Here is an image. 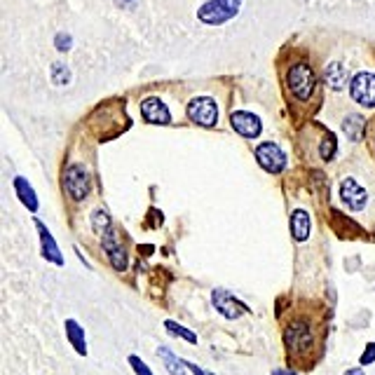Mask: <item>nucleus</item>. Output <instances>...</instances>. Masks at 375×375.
Instances as JSON below:
<instances>
[{
	"mask_svg": "<svg viewBox=\"0 0 375 375\" xmlns=\"http://www.w3.org/2000/svg\"><path fill=\"white\" fill-rule=\"evenodd\" d=\"M343 132L347 134V139H350V141H359L361 136H364V118H361V115L345 118Z\"/></svg>",
	"mask_w": 375,
	"mask_h": 375,
	"instance_id": "6ab92c4d",
	"label": "nucleus"
},
{
	"mask_svg": "<svg viewBox=\"0 0 375 375\" xmlns=\"http://www.w3.org/2000/svg\"><path fill=\"white\" fill-rule=\"evenodd\" d=\"M242 8V0H209L206 5H202L197 12L199 22L209 24V26H218L234 19V15Z\"/></svg>",
	"mask_w": 375,
	"mask_h": 375,
	"instance_id": "7ed1b4c3",
	"label": "nucleus"
},
{
	"mask_svg": "<svg viewBox=\"0 0 375 375\" xmlns=\"http://www.w3.org/2000/svg\"><path fill=\"white\" fill-rule=\"evenodd\" d=\"M129 366L134 368V371H136V375H153L150 368L146 366L143 361H141V359L136 357V354H132V357H129Z\"/></svg>",
	"mask_w": 375,
	"mask_h": 375,
	"instance_id": "b1692460",
	"label": "nucleus"
},
{
	"mask_svg": "<svg viewBox=\"0 0 375 375\" xmlns=\"http://www.w3.org/2000/svg\"><path fill=\"white\" fill-rule=\"evenodd\" d=\"M340 199H343V204L347 209L361 211V209H366V204H368V192L357 178H345L343 183H340Z\"/></svg>",
	"mask_w": 375,
	"mask_h": 375,
	"instance_id": "6e6552de",
	"label": "nucleus"
},
{
	"mask_svg": "<svg viewBox=\"0 0 375 375\" xmlns=\"http://www.w3.org/2000/svg\"><path fill=\"white\" fill-rule=\"evenodd\" d=\"M164 328H167L169 333H174L176 338H181V340H188V343H192V345L197 343V336H195V333L188 331V328H183L181 324H176V321H169V319H167V321H164Z\"/></svg>",
	"mask_w": 375,
	"mask_h": 375,
	"instance_id": "4be33fe9",
	"label": "nucleus"
},
{
	"mask_svg": "<svg viewBox=\"0 0 375 375\" xmlns=\"http://www.w3.org/2000/svg\"><path fill=\"white\" fill-rule=\"evenodd\" d=\"M188 115L199 127H213L218 120V108L209 97H197L188 104Z\"/></svg>",
	"mask_w": 375,
	"mask_h": 375,
	"instance_id": "39448f33",
	"label": "nucleus"
},
{
	"mask_svg": "<svg viewBox=\"0 0 375 375\" xmlns=\"http://www.w3.org/2000/svg\"><path fill=\"white\" fill-rule=\"evenodd\" d=\"M64 190L73 202H83L92 192V176L85 167L73 164L64 171Z\"/></svg>",
	"mask_w": 375,
	"mask_h": 375,
	"instance_id": "20e7f679",
	"label": "nucleus"
},
{
	"mask_svg": "<svg viewBox=\"0 0 375 375\" xmlns=\"http://www.w3.org/2000/svg\"><path fill=\"white\" fill-rule=\"evenodd\" d=\"M373 153H375V139H373Z\"/></svg>",
	"mask_w": 375,
	"mask_h": 375,
	"instance_id": "c756f323",
	"label": "nucleus"
},
{
	"mask_svg": "<svg viewBox=\"0 0 375 375\" xmlns=\"http://www.w3.org/2000/svg\"><path fill=\"white\" fill-rule=\"evenodd\" d=\"M66 336H69V343L76 347V352L80 354V357H85V354H87L85 333H83V326H80L76 319L66 321Z\"/></svg>",
	"mask_w": 375,
	"mask_h": 375,
	"instance_id": "dca6fc26",
	"label": "nucleus"
},
{
	"mask_svg": "<svg viewBox=\"0 0 375 375\" xmlns=\"http://www.w3.org/2000/svg\"><path fill=\"white\" fill-rule=\"evenodd\" d=\"M272 375H298V373H293V371H281V368H277Z\"/></svg>",
	"mask_w": 375,
	"mask_h": 375,
	"instance_id": "c85d7f7f",
	"label": "nucleus"
},
{
	"mask_svg": "<svg viewBox=\"0 0 375 375\" xmlns=\"http://www.w3.org/2000/svg\"><path fill=\"white\" fill-rule=\"evenodd\" d=\"M336 150H338V141L336 136H333V132H324V141H321V146H319V155L321 160H333V155H336Z\"/></svg>",
	"mask_w": 375,
	"mask_h": 375,
	"instance_id": "412c9836",
	"label": "nucleus"
},
{
	"mask_svg": "<svg viewBox=\"0 0 375 375\" xmlns=\"http://www.w3.org/2000/svg\"><path fill=\"white\" fill-rule=\"evenodd\" d=\"M256 160H258V164L263 167L265 171H270V174H279L286 167L284 150H281L277 143H272V141L258 146V148H256Z\"/></svg>",
	"mask_w": 375,
	"mask_h": 375,
	"instance_id": "0eeeda50",
	"label": "nucleus"
},
{
	"mask_svg": "<svg viewBox=\"0 0 375 375\" xmlns=\"http://www.w3.org/2000/svg\"><path fill=\"white\" fill-rule=\"evenodd\" d=\"M52 73H55V83H59V85H66L71 80V71L66 69L64 64H55V66H52Z\"/></svg>",
	"mask_w": 375,
	"mask_h": 375,
	"instance_id": "5701e85b",
	"label": "nucleus"
},
{
	"mask_svg": "<svg viewBox=\"0 0 375 375\" xmlns=\"http://www.w3.org/2000/svg\"><path fill=\"white\" fill-rule=\"evenodd\" d=\"M352 99L366 108H373L375 106V76L373 73H357L350 83Z\"/></svg>",
	"mask_w": 375,
	"mask_h": 375,
	"instance_id": "423d86ee",
	"label": "nucleus"
},
{
	"mask_svg": "<svg viewBox=\"0 0 375 375\" xmlns=\"http://www.w3.org/2000/svg\"><path fill=\"white\" fill-rule=\"evenodd\" d=\"M36 225H38V234H40V253H43V258L50 260L52 265L62 267L64 265V256H62V251H59L55 237L50 234V230L45 227L43 220H36Z\"/></svg>",
	"mask_w": 375,
	"mask_h": 375,
	"instance_id": "9b49d317",
	"label": "nucleus"
},
{
	"mask_svg": "<svg viewBox=\"0 0 375 375\" xmlns=\"http://www.w3.org/2000/svg\"><path fill=\"white\" fill-rule=\"evenodd\" d=\"M157 354H160V359H162L164 368L169 371V375H185V364L169 350V347H160Z\"/></svg>",
	"mask_w": 375,
	"mask_h": 375,
	"instance_id": "f3484780",
	"label": "nucleus"
},
{
	"mask_svg": "<svg viewBox=\"0 0 375 375\" xmlns=\"http://www.w3.org/2000/svg\"><path fill=\"white\" fill-rule=\"evenodd\" d=\"M230 122L234 127V132L242 134L246 139H256L260 132H263V122H260L258 115L253 113H246V111H239V113H232Z\"/></svg>",
	"mask_w": 375,
	"mask_h": 375,
	"instance_id": "9d476101",
	"label": "nucleus"
},
{
	"mask_svg": "<svg viewBox=\"0 0 375 375\" xmlns=\"http://www.w3.org/2000/svg\"><path fill=\"white\" fill-rule=\"evenodd\" d=\"M324 78H326V83H328V87H331L333 92H340L345 87V83H347L343 64H338V62H333L331 66H328Z\"/></svg>",
	"mask_w": 375,
	"mask_h": 375,
	"instance_id": "a211bd4d",
	"label": "nucleus"
},
{
	"mask_svg": "<svg viewBox=\"0 0 375 375\" xmlns=\"http://www.w3.org/2000/svg\"><path fill=\"white\" fill-rule=\"evenodd\" d=\"M345 375H364V371H361V368H350Z\"/></svg>",
	"mask_w": 375,
	"mask_h": 375,
	"instance_id": "cd10ccee",
	"label": "nucleus"
},
{
	"mask_svg": "<svg viewBox=\"0 0 375 375\" xmlns=\"http://www.w3.org/2000/svg\"><path fill=\"white\" fill-rule=\"evenodd\" d=\"M15 192H17L19 202H22L26 209H29V211H38L40 202H38V195H36V190L31 188L29 181L22 178V176H17L15 178Z\"/></svg>",
	"mask_w": 375,
	"mask_h": 375,
	"instance_id": "4468645a",
	"label": "nucleus"
},
{
	"mask_svg": "<svg viewBox=\"0 0 375 375\" xmlns=\"http://www.w3.org/2000/svg\"><path fill=\"white\" fill-rule=\"evenodd\" d=\"M101 242H104V251H106V256H108L111 265L115 267V270H125L127 267V251L122 249V244L118 242L115 230L106 232L101 237Z\"/></svg>",
	"mask_w": 375,
	"mask_h": 375,
	"instance_id": "f8f14e48",
	"label": "nucleus"
},
{
	"mask_svg": "<svg viewBox=\"0 0 375 375\" xmlns=\"http://www.w3.org/2000/svg\"><path fill=\"white\" fill-rule=\"evenodd\" d=\"M371 361H375V343H368L364 357H361V364H371Z\"/></svg>",
	"mask_w": 375,
	"mask_h": 375,
	"instance_id": "393cba45",
	"label": "nucleus"
},
{
	"mask_svg": "<svg viewBox=\"0 0 375 375\" xmlns=\"http://www.w3.org/2000/svg\"><path fill=\"white\" fill-rule=\"evenodd\" d=\"M211 300H213V307L218 310V314H223L225 319H232L234 321V319L242 317V314L249 312V307H246L244 303H239V300L234 298L230 291L216 289V291H213Z\"/></svg>",
	"mask_w": 375,
	"mask_h": 375,
	"instance_id": "1a4fd4ad",
	"label": "nucleus"
},
{
	"mask_svg": "<svg viewBox=\"0 0 375 375\" xmlns=\"http://www.w3.org/2000/svg\"><path fill=\"white\" fill-rule=\"evenodd\" d=\"M286 87L300 101H307L312 97L314 90H317V78H314L312 69L307 64H293L289 71H286Z\"/></svg>",
	"mask_w": 375,
	"mask_h": 375,
	"instance_id": "f03ea898",
	"label": "nucleus"
},
{
	"mask_svg": "<svg viewBox=\"0 0 375 375\" xmlns=\"http://www.w3.org/2000/svg\"><path fill=\"white\" fill-rule=\"evenodd\" d=\"M291 232H293V239H296V242H305V239L310 237V216H307V211H303V209L293 211Z\"/></svg>",
	"mask_w": 375,
	"mask_h": 375,
	"instance_id": "2eb2a0df",
	"label": "nucleus"
},
{
	"mask_svg": "<svg viewBox=\"0 0 375 375\" xmlns=\"http://www.w3.org/2000/svg\"><path fill=\"white\" fill-rule=\"evenodd\" d=\"M57 47L62 52H66V50H71V38L66 36V33H62V36H57Z\"/></svg>",
	"mask_w": 375,
	"mask_h": 375,
	"instance_id": "a878e982",
	"label": "nucleus"
},
{
	"mask_svg": "<svg viewBox=\"0 0 375 375\" xmlns=\"http://www.w3.org/2000/svg\"><path fill=\"white\" fill-rule=\"evenodd\" d=\"M92 225H94V232H97L99 237H104L106 232L113 230V220L108 216V211H104V209L94 211L92 213Z\"/></svg>",
	"mask_w": 375,
	"mask_h": 375,
	"instance_id": "aec40b11",
	"label": "nucleus"
},
{
	"mask_svg": "<svg viewBox=\"0 0 375 375\" xmlns=\"http://www.w3.org/2000/svg\"><path fill=\"white\" fill-rule=\"evenodd\" d=\"M141 113H143V118L153 125H167L171 120L169 108H167L157 97L143 99V104H141Z\"/></svg>",
	"mask_w": 375,
	"mask_h": 375,
	"instance_id": "ddd939ff",
	"label": "nucleus"
},
{
	"mask_svg": "<svg viewBox=\"0 0 375 375\" xmlns=\"http://www.w3.org/2000/svg\"><path fill=\"white\" fill-rule=\"evenodd\" d=\"M284 345H286V350L293 354V359H303L305 354L312 352V347H314V333L310 331L307 321L296 319L293 324L286 326V331H284Z\"/></svg>",
	"mask_w": 375,
	"mask_h": 375,
	"instance_id": "f257e3e1",
	"label": "nucleus"
},
{
	"mask_svg": "<svg viewBox=\"0 0 375 375\" xmlns=\"http://www.w3.org/2000/svg\"><path fill=\"white\" fill-rule=\"evenodd\" d=\"M183 364H185V368H188V371H192L195 375H204V371H202V368H197L195 364H188V361H183Z\"/></svg>",
	"mask_w": 375,
	"mask_h": 375,
	"instance_id": "bb28decb",
	"label": "nucleus"
}]
</instances>
